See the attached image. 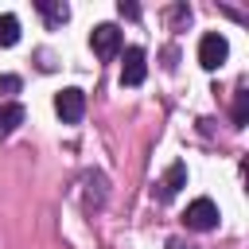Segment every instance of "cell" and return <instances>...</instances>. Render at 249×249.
Wrapping results in <instances>:
<instances>
[{"instance_id":"6da1fadb","label":"cell","mask_w":249,"mask_h":249,"mask_svg":"<svg viewBox=\"0 0 249 249\" xmlns=\"http://www.w3.org/2000/svg\"><path fill=\"white\" fill-rule=\"evenodd\" d=\"M226 58H230L226 35H222V31H206V35L198 39V66H202V70H218Z\"/></svg>"},{"instance_id":"7a4b0ae2","label":"cell","mask_w":249,"mask_h":249,"mask_svg":"<svg viewBox=\"0 0 249 249\" xmlns=\"http://www.w3.org/2000/svg\"><path fill=\"white\" fill-rule=\"evenodd\" d=\"M54 113L62 117V124H78V121L86 117V93H82L78 86L58 89V93H54Z\"/></svg>"},{"instance_id":"3957f363","label":"cell","mask_w":249,"mask_h":249,"mask_svg":"<svg viewBox=\"0 0 249 249\" xmlns=\"http://www.w3.org/2000/svg\"><path fill=\"white\" fill-rule=\"evenodd\" d=\"M89 47H93L97 58H117V51H121V31H117L113 23H97V27L89 31Z\"/></svg>"},{"instance_id":"277c9868","label":"cell","mask_w":249,"mask_h":249,"mask_svg":"<svg viewBox=\"0 0 249 249\" xmlns=\"http://www.w3.org/2000/svg\"><path fill=\"white\" fill-rule=\"evenodd\" d=\"M183 222H187V230H214L218 226V206L210 202V198H195L191 206H187V214H183Z\"/></svg>"},{"instance_id":"5b68a950","label":"cell","mask_w":249,"mask_h":249,"mask_svg":"<svg viewBox=\"0 0 249 249\" xmlns=\"http://www.w3.org/2000/svg\"><path fill=\"white\" fill-rule=\"evenodd\" d=\"M148 74V54L144 47H128L124 51V62H121V86H140Z\"/></svg>"},{"instance_id":"8992f818","label":"cell","mask_w":249,"mask_h":249,"mask_svg":"<svg viewBox=\"0 0 249 249\" xmlns=\"http://www.w3.org/2000/svg\"><path fill=\"white\" fill-rule=\"evenodd\" d=\"M183 187H187V163H183V160H175V163L163 171V179L156 183V198H160V202H171Z\"/></svg>"},{"instance_id":"52a82bcc","label":"cell","mask_w":249,"mask_h":249,"mask_svg":"<svg viewBox=\"0 0 249 249\" xmlns=\"http://www.w3.org/2000/svg\"><path fill=\"white\" fill-rule=\"evenodd\" d=\"M35 8H39V12H43V19H47V23H51V27H62V23H66V19H70V8H66V4H62V0H39V4H35Z\"/></svg>"},{"instance_id":"ba28073f","label":"cell","mask_w":249,"mask_h":249,"mask_svg":"<svg viewBox=\"0 0 249 249\" xmlns=\"http://www.w3.org/2000/svg\"><path fill=\"white\" fill-rule=\"evenodd\" d=\"M19 124H23V105H19V101L0 105V132H12V128H19Z\"/></svg>"},{"instance_id":"9c48e42d","label":"cell","mask_w":249,"mask_h":249,"mask_svg":"<svg viewBox=\"0 0 249 249\" xmlns=\"http://www.w3.org/2000/svg\"><path fill=\"white\" fill-rule=\"evenodd\" d=\"M19 43V19L16 16H0V47H16Z\"/></svg>"},{"instance_id":"30bf717a","label":"cell","mask_w":249,"mask_h":249,"mask_svg":"<svg viewBox=\"0 0 249 249\" xmlns=\"http://www.w3.org/2000/svg\"><path fill=\"white\" fill-rule=\"evenodd\" d=\"M19 86H23V82H19L16 74H0V101H12V97L19 93Z\"/></svg>"},{"instance_id":"8fae6325","label":"cell","mask_w":249,"mask_h":249,"mask_svg":"<svg viewBox=\"0 0 249 249\" xmlns=\"http://www.w3.org/2000/svg\"><path fill=\"white\" fill-rule=\"evenodd\" d=\"M245 109H249V93L241 89V93H237V105H233V124H237V128L245 124Z\"/></svg>"},{"instance_id":"7c38bea8","label":"cell","mask_w":249,"mask_h":249,"mask_svg":"<svg viewBox=\"0 0 249 249\" xmlns=\"http://www.w3.org/2000/svg\"><path fill=\"white\" fill-rule=\"evenodd\" d=\"M117 12H121V16H128V19H136V16H140V8H136V4H124V0L117 4Z\"/></svg>"},{"instance_id":"4fadbf2b","label":"cell","mask_w":249,"mask_h":249,"mask_svg":"<svg viewBox=\"0 0 249 249\" xmlns=\"http://www.w3.org/2000/svg\"><path fill=\"white\" fill-rule=\"evenodd\" d=\"M167 249H195V245H187L183 237H171V241H167Z\"/></svg>"}]
</instances>
